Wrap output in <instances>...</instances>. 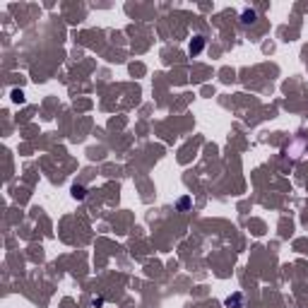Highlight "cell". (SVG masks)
I'll list each match as a JSON object with an SVG mask.
<instances>
[{
  "label": "cell",
  "instance_id": "obj_2",
  "mask_svg": "<svg viewBox=\"0 0 308 308\" xmlns=\"http://www.w3.org/2000/svg\"><path fill=\"white\" fill-rule=\"evenodd\" d=\"M224 303H226V308H243V294H231Z\"/></svg>",
  "mask_w": 308,
  "mask_h": 308
},
{
  "label": "cell",
  "instance_id": "obj_3",
  "mask_svg": "<svg viewBox=\"0 0 308 308\" xmlns=\"http://www.w3.org/2000/svg\"><path fill=\"white\" fill-rule=\"evenodd\" d=\"M255 20H258V15H255L253 10H243V12H241V22H243V24H253Z\"/></svg>",
  "mask_w": 308,
  "mask_h": 308
},
{
  "label": "cell",
  "instance_id": "obj_5",
  "mask_svg": "<svg viewBox=\"0 0 308 308\" xmlns=\"http://www.w3.org/2000/svg\"><path fill=\"white\" fill-rule=\"evenodd\" d=\"M12 101L22 104V101H24V92H20V89H15V92H12Z\"/></svg>",
  "mask_w": 308,
  "mask_h": 308
},
{
  "label": "cell",
  "instance_id": "obj_7",
  "mask_svg": "<svg viewBox=\"0 0 308 308\" xmlns=\"http://www.w3.org/2000/svg\"><path fill=\"white\" fill-rule=\"evenodd\" d=\"M92 306H94V308H101V306H104V298H94V301H92Z\"/></svg>",
  "mask_w": 308,
  "mask_h": 308
},
{
  "label": "cell",
  "instance_id": "obj_6",
  "mask_svg": "<svg viewBox=\"0 0 308 308\" xmlns=\"http://www.w3.org/2000/svg\"><path fill=\"white\" fill-rule=\"evenodd\" d=\"M188 207H190V198L186 195V198L178 200V209H188Z\"/></svg>",
  "mask_w": 308,
  "mask_h": 308
},
{
  "label": "cell",
  "instance_id": "obj_1",
  "mask_svg": "<svg viewBox=\"0 0 308 308\" xmlns=\"http://www.w3.org/2000/svg\"><path fill=\"white\" fill-rule=\"evenodd\" d=\"M202 48H205V36H193L190 39V44H188V53L190 55H198V53H202Z\"/></svg>",
  "mask_w": 308,
  "mask_h": 308
},
{
  "label": "cell",
  "instance_id": "obj_4",
  "mask_svg": "<svg viewBox=\"0 0 308 308\" xmlns=\"http://www.w3.org/2000/svg\"><path fill=\"white\" fill-rule=\"evenodd\" d=\"M72 198H75V200H85V198H87V190H85L82 186H72Z\"/></svg>",
  "mask_w": 308,
  "mask_h": 308
}]
</instances>
